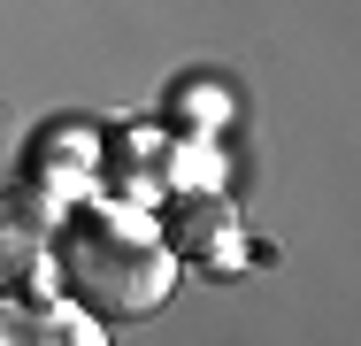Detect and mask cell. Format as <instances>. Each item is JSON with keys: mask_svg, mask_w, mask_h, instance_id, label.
Returning <instances> with one entry per match:
<instances>
[{"mask_svg": "<svg viewBox=\"0 0 361 346\" xmlns=\"http://www.w3.org/2000/svg\"><path fill=\"white\" fill-rule=\"evenodd\" d=\"M54 262H62L70 300L108 323H139L177 292V254L123 208H77L54 231Z\"/></svg>", "mask_w": 361, "mask_h": 346, "instance_id": "cell-1", "label": "cell"}, {"mask_svg": "<svg viewBox=\"0 0 361 346\" xmlns=\"http://www.w3.org/2000/svg\"><path fill=\"white\" fill-rule=\"evenodd\" d=\"M0 346H108L85 308L54 300H0Z\"/></svg>", "mask_w": 361, "mask_h": 346, "instance_id": "cell-2", "label": "cell"}]
</instances>
